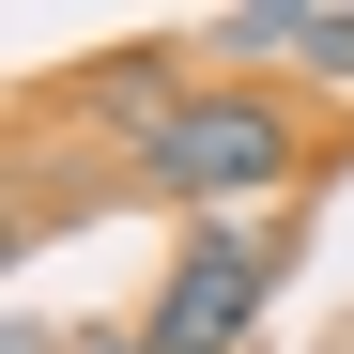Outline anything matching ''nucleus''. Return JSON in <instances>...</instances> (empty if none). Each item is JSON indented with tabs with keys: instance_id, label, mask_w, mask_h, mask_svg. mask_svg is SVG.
Masks as SVG:
<instances>
[{
	"instance_id": "obj_5",
	"label": "nucleus",
	"mask_w": 354,
	"mask_h": 354,
	"mask_svg": "<svg viewBox=\"0 0 354 354\" xmlns=\"http://www.w3.org/2000/svg\"><path fill=\"white\" fill-rule=\"evenodd\" d=\"M62 354H154V339H139V324H77Z\"/></svg>"
},
{
	"instance_id": "obj_4",
	"label": "nucleus",
	"mask_w": 354,
	"mask_h": 354,
	"mask_svg": "<svg viewBox=\"0 0 354 354\" xmlns=\"http://www.w3.org/2000/svg\"><path fill=\"white\" fill-rule=\"evenodd\" d=\"M308 77H339V93H354V16H308Z\"/></svg>"
},
{
	"instance_id": "obj_3",
	"label": "nucleus",
	"mask_w": 354,
	"mask_h": 354,
	"mask_svg": "<svg viewBox=\"0 0 354 354\" xmlns=\"http://www.w3.org/2000/svg\"><path fill=\"white\" fill-rule=\"evenodd\" d=\"M262 46L308 62V0H247V16H216V62H262Z\"/></svg>"
},
{
	"instance_id": "obj_1",
	"label": "nucleus",
	"mask_w": 354,
	"mask_h": 354,
	"mask_svg": "<svg viewBox=\"0 0 354 354\" xmlns=\"http://www.w3.org/2000/svg\"><path fill=\"white\" fill-rule=\"evenodd\" d=\"M292 154H308V124H292V93H262V77H185V93H169L154 124L124 139L139 201H185L201 231H216L231 201L292 185Z\"/></svg>"
},
{
	"instance_id": "obj_2",
	"label": "nucleus",
	"mask_w": 354,
	"mask_h": 354,
	"mask_svg": "<svg viewBox=\"0 0 354 354\" xmlns=\"http://www.w3.org/2000/svg\"><path fill=\"white\" fill-rule=\"evenodd\" d=\"M277 262H292L277 231H231V216L185 231V247H169V277H154V308H139V339H154V354H231V339L262 324Z\"/></svg>"
}]
</instances>
